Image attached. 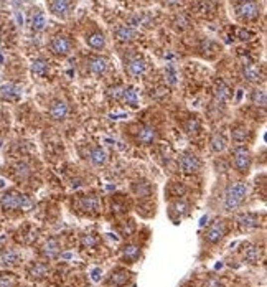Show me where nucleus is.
<instances>
[{
	"instance_id": "obj_28",
	"label": "nucleus",
	"mask_w": 267,
	"mask_h": 287,
	"mask_svg": "<svg viewBox=\"0 0 267 287\" xmlns=\"http://www.w3.org/2000/svg\"><path fill=\"white\" fill-rule=\"evenodd\" d=\"M214 97H216V101L219 102H226L231 97V89L224 83H219L216 86V91H214Z\"/></svg>"
},
{
	"instance_id": "obj_2",
	"label": "nucleus",
	"mask_w": 267,
	"mask_h": 287,
	"mask_svg": "<svg viewBox=\"0 0 267 287\" xmlns=\"http://www.w3.org/2000/svg\"><path fill=\"white\" fill-rule=\"evenodd\" d=\"M28 197H25L17 190H7L2 197H0V207L3 212H18V210H25L30 207Z\"/></svg>"
},
{
	"instance_id": "obj_38",
	"label": "nucleus",
	"mask_w": 267,
	"mask_h": 287,
	"mask_svg": "<svg viewBox=\"0 0 267 287\" xmlns=\"http://www.w3.org/2000/svg\"><path fill=\"white\" fill-rule=\"evenodd\" d=\"M167 96H168V89H165V88H157V89L152 93V97H153V99H157V101L165 99Z\"/></svg>"
},
{
	"instance_id": "obj_32",
	"label": "nucleus",
	"mask_w": 267,
	"mask_h": 287,
	"mask_svg": "<svg viewBox=\"0 0 267 287\" xmlns=\"http://www.w3.org/2000/svg\"><path fill=\"white\" fill-rule=\"evenodd\" d=\"M50 10L56 15V17H66V13H68V10H69V3L53 2V3H50Z\"/></svg>"
},
{
	"instance_id": "obj_25",
	"label": "nucleus",
	"mask_w": 267,
	"mask_h": 287,
	"mask_svg": "<svg viewBox=\"0 0 267 287\" xmlns=\"http://www.w3.org/2000/svg\"><path fill=\"white\" fill-rule=\"evenodd\" d=\"M132 190L137 197H148L152 193V187L148 182H137L132 185Z\"/></svg>"
},
{
	"instance_id": "obj_22",
	"label": "nucleus",
	"mask_w": 267,
	"mask_h": 287,
	"mask_svg": "<svg viewBox=\"0 0 267 287\" xmlns=\"http://www.w3.org/2000/svg\"><path fill=\"white\" fill-rule=\"evenodd\" d=\"M81 208L86 210V212L89 213H96L97 210H99V200L94 195H91V197H84L81 200Z\"/></svg>"
},
{
	"instance_id": "obj_14",
	"label": "nucleus",
	"mask_w": 267,
	"mask_h": 287,
	"mask_svg": "<svg viewBox=\"0 0 267 287\" xmlns=\"http://www.w3.org/2000/svg\"><path fill=\"white\" fill-rule=\"evenodd\" d=\"M89 160L92 165H96V167H101V165H104V163L107 162V153L106 150L102 147L99 145H96V147H92L91 148V152H89Z\"/></svg>"
},
{
	"instance_id": "obj_1",
	"label": "nucleus",
	"mask_w": 267,
	"mask_h": 287,
	"mask_svg": "<svg viewBox=\"0 0 267 287\" xmlns=\"http://www.w3.org/2000/svg\"><path fill=\"white\" fill-rule=\"evenodd\" d=\"M246 197H248V185L244 182H236L228 185L224 192V202L223 208L224 212H234L241 205L244 203Z\"/></svg>"
},
{
	"instance_id": "obj_4",
	"label": "nucleus",
	"mask_w": 267,
	"mask_h": 287,
	"mask_svg": "<svg viewBox=\"0 0 267 287\" xmlns=\"http://www.w3.org/2000/svg\"><path fill=\"white\" fill-rule=\"evenodd\" d=\"M226 233H228V223L224 219H216L209 224V228L204 233V241L209 244H218L226 236Z\"/></svg>"
},
{
	"instance_id": "obj_35",
	"label": "nucleus",
	"mask_w": 267,
	"mask_h": 287,
	"mask_svg": "<svg viewBox=\"0 0 267 287\" xmlns=\"http://www.w3.org/2000/svg\"><path fill=\"white\" fill-rule=\"evenodd\" d=\"M17 278L12 273H0V287H15Z\"/></svg>"
},
{
	"instance_id": "obj_34",
	"label": "nucleus",
	"mask_w": 267,
	"mask_h": 287,
	"mask_svg": "<svg viewBox=\"0 0 267 287\" xmlns=\"http://www.w3.org/2000/svg\"><path fill=\"white\" fill-rule=\"evenodd\" d=\"M32 71L38 76H45L46 71H48V63L45 60H35L32 63Z\"/></svg>"
},
{
	"instance_id": "obj_36",
	"label": "nucleus",
	"mask_w": 267,
	"mask_h": 287,
	"mask_svg": "<svg viewBox=\"0 0 267 287\" xmlns=\"http://www.w3.org/2000/svg\"><path fill=\"white\" fill-rule=\"evenodd\" d=\"M122 99H124L126 102H127V104H129V106H132V107H135L137 106V93H135V91H134L132 88H127V89H124V91H122Z\"/></svg>"
},
{
	"instance_id": "obj_9",
	"label": "nucleus",
	"mask_w": 267,
	"mask_h": 287,
	"mask_svg": "<svg viewBox=\"0 0 267 287\" xmlns=\"http://www.w3.org/2000/svg\"><path fill=\"white\" fill-rule=\"evenodd\" d=\"M48 114L53 121H63L66 119V116H68V104L61 99H55L50 104Z\"/></svg>"
},
{
	"instance_id": "obj_21",
	"label": "nucleus",
	"mask_w": 267,
	"mask_h": 287,
	"mask_svg": "<svg viewBox=\"0 0 267 287\" xmlns=\"http://www.w3.org/2000/svg\"><path fill=\"white\" fill-rule=\"evenodd\" d=\"M116 35L117 38L122 40V42H131V40L135 38V30H134L132 27H127V25H121L119 28L116 30Z\"/></svg>"
},
{
	"instance_id": "obj_43",
	"label": "nucleus",
	"mask_w": 267,
	"mask_h": 287,
	"mask_svg": "<svg viewBox=\"0 0 267 287\" xmlns=\"http://www.w3.org/2000/svg\"><path fill=\"white\" fill-rule=\"evenodd\" d=\"M53 2H61V3H69V0H50V3Z\"/></svg>"
},
{
	"instance_id": "obj_23",
	"label": "nucleus",
	"mask_w": 267,
	"mask_h": 287,
	"mask_svg": "<svg viewBox=\"0 0 267 287\" xmlns=\"http://www.w3.org/2000/svg\"><path fill=\"white\" fill-rule=\"evenodd\" d=\"M145 70H147L145 61L140 60V58H134L129 63V71L134 76H142L143 73H145Z\"/></svg>"
},
{
	"instance_id": "obj_29",
	"label": "nucleus",
	"mask_w": 267,
	"mask_h": 287,
	"mask_svg": "<svg viewBox=\"0 0 267 287\" xmlns=\"http://www.w3.org/2000/svg\"><path fill=\"white\" fill-rule=\"evenodd\" d=\"M188 208H190V207L183 202V200H177L175 203H172V207H170L172 212H170V213H172V216L177 213L178 216L182 218V216H185V215H188Z\"/></svg>"
},
{
	"instance_id": "obj_26",
	"label": "nucleus",
	"mask_w": 267,
	"mask_h": 287,
	"mask_svg": "<svg viewBox=\"0 0 267 287\" xmlns=\"http://www.w3.org/2000/svg\"><path fill=\"white\" fill-rule=\"evenodd\" d=\"M122 254H124V259H126V261H129V263H134V261H137V258L140 256V248H138V246L129 244V246H126V248L122 249Z\"/></svg>"
},
{
	"instance_id": "obj_27",
	"label": "nucleus",
	"mask_w": 267,
	"mask_h": 287,
	"mask_svg": "<svg viewBox=\"0 0 267 287\" xmlns=\"http://www.w3.org/2000/svg\"><path fill=\"white\" fill-rule=\"evenodd\" d=\"M251 102L258 107H266V102H267L266 91L264 89H254L253 94H251Z\"/></svg>"
},
{
	"instance_id": "obj_13",
	"label": "nucleus",
	"mask_w": 267,
	"mask_h": 287,
	"mask_svg": "<svg viewBox=\"0 0 267 287\" xmlns=\"http://www.w3.org/2000/svg\"><path fill=\"white\" fill-rule=\"evenodd\" d=\"M40 253L45 259H55L56 256L60 254V243L56 239H48L46 243L42 246V249H40Z\"/></svg>"
},
{
	"instance_id": "obj_24",
	"label": "nucleus",
	"mask_w": 267,
	"mask_h": 287,
	"mask_svg": "<svg viewBox=\"0 0 267 287\" xmlns=\"http://www.w3.org/2000/svg\"><path fill=\"white\" fill-rule=\"evenodd\" d=\"M243 74H244V79L249 81V83H258V81L261 79L259 70L256 68V66H253V65H246Z\"/></svg>"
},
{
	"instance_id": "obj_10",
	"label": "nucleus",
	"mask_w": 267,
	"mask_h": 287,
	"mask_svg": "<svg viewBox=\"0 0 267 287\" xmlns=\"http://www.w3.org/2000/svg\"><path fill=\"white\" fill-rule=\"evenodd\" d=\"M48 273H50V266L46 263H40V261H37V263H32L27 269L28 278L33 279V281L45 279L46 276H48Z\"/></svg>"
},
{
	"instance_id": "obj_19",
	"label": "nucleus",
	"mask_w": 267,
	"mask_h": 287,
	"mask_svg": "<svg viewBox=\"0 0 267 287\" xmlns=\"http://www.w3.org/2000/svg\"><path fill=\"white\" fill-rule=\"evenodd\" d=\"M86 43L89 45L91 48H94V50H102L106 47V38H104V35L99 33V32H96V33H91L88 38H86Z\"/></svg>"
},
{
	"instance_id": "obj_8",
	"label": "nucleus",
	"mask_w": 267,
	"mask_h": 287,
	"mask_svg": "<svg viewBox=\"0 0 267 287\" xmlns=\"http://www.w3.org/2000/svg\"><path fill=\"white\" fill-rule=\"evenodd\" d=\"M238 226L243 233L259 228V216L256 213H241L238 216Z\"/></svg>"
},
{
	"instance_id": "obj_12",
	"label": "nucleus",
	"mask_w": 267,
	"mask_h": 287,
	"mask_svg": "<svg viewBox=\"0 0 267 287\" xmlns=\"http://www.w3.org/2000/svg\"><path fill=\"white\" fill-rule=\"evenodd\" d=\"M50 50L53 51L55 55H61V56L68 55L71 51V43L69 40L65 37H55L50 43Z\"/></svg>"
},
{
	"instance_id": "obj_40",
	"label": "nucleus",
	"mask_w": 267,
	"mask_h": 287,
	"mask_svg": "<svg viewBox=\"0 0 267 287\" xmlns=\"http://www.w3.org/2000/svg\"><path fill=\"white\" fill-rule=\"evenodd\" d=\"M206 287H221V283L216 281V279H209L206 283Z\"/></svg>"
},
{
	"instance_id": "obj_41",
	"label": "nucleus",
	"mask_w": 267,
	"mask_h": 287,
	"mask_svg": "<svg viewBox=\"0 0 267 287\" xmlns=\"http://www.w3.org/2000/svg\"><path fill=\"white\" fill-rule=\"evenodd\" d=\"M168 81H170L172 84L175 83V73H173L172 70H168Z\"/></svg>"
},
{
	"instance_id": "obj_44",
	"label": "nucleus",
	"mask_w": 267,
	"mask_h": 287,
	"mask_svg": "<svg viewBox=\"0 0 267 287\" xmlns=\"http://www.w3.org/2000/svg\"><path fill=\"white\" fill-rule=\"evenodd\" d=\"M238 2H246V0H238Z\"/></svg>"
},
{
	"instance_id": "obj_3",
	"label": "nucleus",
	"mask_w": 267,
	"mask_h": 287,
	"mask_svg": "<svg viewBox=\"0 0 267 287\" xmlns=\"http://www.w3.org/2000/svg\"><path fill=\"white\" fill-rule=\"evenodd\" d=\"M233 163L234 168L239 173H248L251 170V163H253V157H251L249 148L243 145H238L233 150Z\"/></svg>"
},
{
	"instance_id": "obj_30",
	"label": "nucleus",
	"mask_w": 267,
	"mask_h": 287,
	"mask_svg": "<svg viewBox=\"0 0 267 287\" xmlns=\"http://www.w3.org/2000/svg\"><path fill=\"white\" fill-rule=\"evenodd\" d=\"M248 136H249L248 127H244V126H234L233 127V141L234 142H246Z\"/></svg>"
},
{
	"instance_id": "obj_31",
	"label": "nucleus",
	"mask_w": 267,
	"mask_h": 287,
	"mask_svg": "<svg viewBox=\"0 0 267 287\" xmlns=\"http://www.w3.org/2000/svg\"><path fill=\"white\" fill-rule=\"evenodd\" d=\"M46 27V17L43 12H37L32 18V28L35 32H42V30Z\"/></svg>"
},
{
	"instance_id": "obj_20",
	"label": "nucleus",
	"mask_w": 267,
	"mask_h": 287,
	"mask_svg": "<svg viewBox=\"0 0 267 287\" xmlns=\"http://www.w3.org/2000/svg\"><path fill=\"white\" fill-rule=\"evenodd\" d=\"M88 65H89V71L92 74H102L107 68V61L104 58H101V56L89 60Z\"/></svg>"
},
{
	"instance_id": "obj_7",
	"label": "nucleus",
	"mask_w": 267,
	"mask_h": 287,
	"mask_svg": "<svg viewBox=\"0 0 267 287\" xmlns=\"http://www.w3.org/2000/svg\"><path fill=\"white\" fill-rule=\"evenodd\" d=\"M135 139L138 144H142V145H150V144H153L158 139V131L153 126H142L138 127Z\"/></svg>"
},
{
	"instance_id": "obj_17",
	"label": "nucleus",
	"mask_w": 267,
	"mask_h": 287,
	"mask_svg": "<svg viewBox=\"0 0 267 287\" xmlns=\"http://www.w3.org/2000/svg\"><path fill=\"white\" fill-rule=\"evenodd\" d=\"M209 145H211L213 152L219 153L228 147V141H226V137L223 136V132H214L211 136V139H209Z\"/></svg>"
},
{
	"instance_id": "obj_15",
	"label": "nucleus",
	"mask_w": 267,
	"mask_h": 287,
	"mask_svg": "<svg viewBox=\"0 0 267 287\" xmlns=\"http://www.w3.org/2000/svg\"><path fill=\"white\" fill-rule=\"evenodd\" d=\"M0 96H2V99L5 101H17L20 99V96H22V91L13 84H3L2 88H0Z\"/></svg>"
},
{
	"instance_id": "obj_5",
	"label": "nucleus",
	"mask_w": 267,
	"mask_h": 287,
	"mask_svg": "<svg viewBox=\"0 0 267 287\" xmlns=\"http://www.w3.org/2000/svg\"><path fill=\"white\" fill-rule=\"evenodd\" d=\"M178 168L185 175H193V173H197L200 168H201V162H200V158L195 155V153L185 152L182 153V157L178 158Z\"/></svg>"
},
{
	"instance_id": "obj_39",
	"label": "nucleus",
	"mask_w": 267,
	"mask_h": 287,
	"mask_svg": "<svg viewBox=\"0 0 267 287\" xmlns=\"http://www.w3.org/2000/svg\"><path fill=\"white\" fill-rule=\"evenodd\" d=\"M15 168H17V170H15V172H17V175L18 177H22V178H25V177H27L28 175V167L27 165H25V163H18V165L17 167H15Z\"/></svg>"
},
{
	"instance_id": "obj_11",
	"label": "nucleus",
	"mask_w": 267,
	"mask_h": 287,
	"mask_svg": "<svg viewBox=\"0 0 267 287\" xmlns=\"http://www.w3.org/2000/svg\"><path fill=\"white\" fill-rule=\"evenodd\" d=\"M0 259L5 268H15L20 263V254L13 248H2L0 251Z\"/></svg>"
},
{
	"instance_id": "obj_33",
	"label": "nucleus",
	"mask_w": 267,
	"mask_h": 287,
	"mask_svg": "<svg viewBox=\"0 0 267 287\" xmlns=\"http://www.w3.org/2000/svg\"><path fill=\"white\" fill-rule=\"evenodd\" d=\"M185 192H187V188H185V187L182 185V183H178V182L170 183V185H168V188H167V193L170 195V197H173V198L183 197Z\"/></svg>"
},
{
	"instance_id": "obj_16",
	"label": "nucleus",
	"mask_w": 267,
	"mask_h": 287,
	"mask_svg": "<svg viewBox=\"0 0 267 287\" xmlns=\"http://www.w3.org/2000/svg\"><path fill=\"white\" fill-rule=\"evenodd\" d=\"M131 281V273L126 269H116L112 271L111 278H109V283L114 284V286H124Z\"/></svg>"
},
{
	"instance_id": "obj_18",
	"label": "nucleus",
	"mask_w": 267,
	"mask_h": 287,
	"mask_svg": "<svg viewBox=\"0 0 267 287\" xmlns=\"http://www.w3.org/2000/svg\"><path fill=\"white\" fill-rule=\"evenodd\" d=\"M261 259V251L258 246L254 244H248L244 249V261L249 264H258Z\"/></svg>"
},
{
	"instance_id": "obj_42",
	"label": "nucleus",
	"mask_w": 267,
	"mask_h": 287,
	"mask_svg": "<svg viewBox=\"0 0 267 287\" xmlns=\"http://www.w3.org/2000/svg\"><path fill=\"white\" fill-rule=\"evenodd\" d=\"M99 274H101V271H99V269L92 271V279H94V281H97V279H99Z\"/></svg>"
},
{
	"instance_id": "obj_37",
	"label": "nucleus",
	"mask_w": 267,
	"mask_h": 287,
	"mask_svg": "<svg viewBox=\"0 0 267 287\" xmlns=\"http://www.w3.org/2000/svg\"><path fill=\"white\" fill-rule=\"evenodd\" d=\"M200 129V122L198 119H195V117H192V119L188 121V124L185 126V131L188 132V134H195V132H198Z\"/></svg>"
},
{
	"instance_id": "obj_6",
	"label": "nucleus",
	"mask_w": 267,
	"mask_h": 287,
	"mask_svg": "<svg viewBox=\"0 0 267 287\" xmlns=\"http://www.w3.org/2000/svg\"><path fill=\"white\" fill-rule=\"evenodd\" d=\"M236 15L243 20H253L259 15V7L254 0H246V2H241V5L236 7Z\"/></svg>"
}]
</instances>
